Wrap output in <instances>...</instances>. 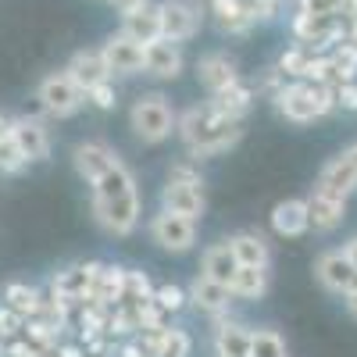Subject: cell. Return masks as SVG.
I'll return each mask as SVG.
<instances>
[{"label":"cell","mask_w":357,"mask_h":357,"mask_svg":"<svg viewBox=\"0 0 357 357\" xmlns=\"http://www.w3.org/2000/svg\"><path fill=\"white\" fill-rule=\"evenodd\" d=\"M343 304H347V311H350V318H357V289L343 296Z\"/></svg>","instance_id":"42"},{"label":"cell","mask_w":357,"mask_h":357,"mask_svg":"<svg viewBox=\"0 0 357 357\" xmlns=\"http://www.w3.org/2000/svg\"><path fill=\"white\" fill-rule=\"evenodd\" d=\"M175 136L183 139L190 161H207V158H218V154L232 151L243 139V122L218 114L211 100H204V104L186 107L175 118Z\"/></svg>","instance_id":"1"},{"label":"cell","mask_w":357,"mask_h":357,"mask_svg":"<svg viewBox=\"0 0 357 357\" xmlns=\"http://www.w3.org/2000/svg\"><path fill=\"white\" fill-rule=\"evenodd\" d=\"M250 357H289L286 340L279 336V329H272V325L254 329L250 333Z\"/></svg>","instance_id":"30"},{"label":"cell","mask_w":357,"mask_h":357,"mask_svg":"<svg viewBox=\"0 0 357 357\" xmlns=\"http://www.w3.org/2000/svg\"><path fill=\"white\" fill-rule=\"evenodd\" d=\"M175 118L178 114H175V107H172V100L165 93H143L129 107V129H132V136L139 143L158 146V143H165L175 132Z\"/></svg>","instance_id":"4"},{"label":"cell","mask_w":357,"mask_h":357,"mask_svg":"<svg viewBox=\"0 0 357 357\" xmlns=\"http://www.w3.org/2000/svg\"><path fill=\"white\" fill-rule=\"evenodd\" d=\"M318 190L336 193V197H347V200H350V193L357 190V168H354L343 154L329 158V161L321 165V172H318Z\"/></svg>","instance_id":"22"},{"label":"cell","mask_w":357,"mask_h":357,"mask_svg":"<svg viewBox=\"0 0 357 357\" xmlns=\"http://www.w3.org/2000/svg\"><path fill=\"white\" fill-rule=\"evenodd\" d=\"M347 40H350V43H354V47H357V22H354V25H350V33H347Z\"/></svg>","instance_id":"45"},{"label":"cell","mask_w":357,"mask_h":357,"mask_svg":"<svg viewBox=\"0 0 357 357\" xmlns=\"http://www.w3.org/2000/svg\"><path fill=\"white\" fill-rule=\"evenodd\" d=\"M307 229H311V215H307L304 197H289V200H279L272 207V232L275 236H282V240H301Z\"/></svg>","instance_id":"18"},{"label":"cell","mask_w":357,"mask_h":357,"mask_svg":"<svg viewBox=\"0 0 357 357\" xmlns=\"http://www.w3.org/2000/svg\"><path fill=\"white\" fill-rule=\"evenodd\" d=\"M93 218L107 236H132L143 218V200L136 175L126 165H114L93 183Z\"/></svg>","instance_id":"2"},{"label":"cell","mask_w":357,"mask_h":357,"mask_svg":"<svg viewBox=\"0 0 357 357\" xmlns=\"http://www.w3.org/2000/svg\"><path fill=\"white\" fill-rule=\"evenodd\" d=\"M86 104H93L97 111H111L118 104V89H114V79L107 82H97L93 89H86Z\"/></svg>","instance_id":"35"},{"label":"cell","mask_w":357,"mask_h":357,"mask_svg":"<svg viewBox=\"0 0 357 357\" xmlns=\"http://www.w3.org/2000/svg\"><path fill=\"white\" fill-rule=\"evenodd\" d=\"M168 178H175V183H204L193 161H175V165L168 168Z\"/></svg>","instance_id":"38"},{"label":"cell","mask_w":357,"mask_h":357,"mask_svg":"<svg viewBox=\"0 0 357 357\" xmlns=\"http://www.w3.org/2000/svg\"><path fill=\"white\" fill-rule=\"evenodd\" d=\"M100 54L111 68V79L114 75H139L143 72V47L136 40H129L126 33H111L104 43H100Z\"/></svg>","instance_id":"12"},{"label":"cell","mask_w":357,"mask_h":357,"mask_svg":"<svg viewBox=\"0 0 357 357\" xmlns=\"http://www.w3.org/2000/svg\"><path fill=\"white\" fill-rule=\"evenodd\" d=\"M154 296V282L146 279V272H136V268H126V289H122V307H143Z\"/></svg>","instance_id":"29"},{"label":"cell","mask_w":357,"mask_h":357,"mask_svg":"<svg viewBox=\"0 0 357 357\" xmlns=\"http://www.w3.org/2000/svg\"><path fill=\"white\" fill-rule=\"evenodd\" d=\"M40 289H33V286H25V282H11L8 289H4V307H11L15 314H22L25 321L36 314V307H40Z\"/></svg>","instance_id":"28"},{"label":"cell","mask_w":357,"mask_h":357,"mask_svg":"<svg viewBox=\"0 0 357 357\" xmlns=\"http://www.w3.org/2000/svg\"><path fill=\"white\" fill-rule=\"evenodd\" d=\"M250 325L218 314L211 333V357H250Z\"/></svg>","instance_id":"11"},{"label":"cell","mask_w":357,"mask_h":357,"mask_svg":"<svg viewBox=\"0 0 357 357\" xmlns=\"http://www.w3.org/2000/svg\"><path fill=\"white\" fill-rule=\"evenodd\" d=\"M268 286H272V272L268 268H240L236 279L229 282L236 301H261L268 293Z\"/></svg>","instance_id":"27"},{"label":"cell","mask_w":357,"mask_h":357,"mask_svg":"<svg viewBox=\"0 0 357 357\" xmlns=\"http://www.w3.org/2000/svg\"><path fill=\"white\" fill-rule=\"evenodd\" d=\"M229 247H232L236 261H240V268H268L272 264V247H268V240L261 232H250V229L236 232V236H229Z\"/></svg>","instance_id":"23"},{"label":"cell","mask_w":357,"mask_h":357,"mask_svg":"<svg viewBox=\"0 0 357 357\" xmlns=\"http://www.w3.org/2000/svg\"><path fill=\"white\" fill-rule=\"evenodd\" d=\"M329 61L336 65V72L350 82V79H357V47L350 43V40H343V43H336L333 50H329Z\"/></svg>","instance_id":"32"},{"label":"cell","mask_w":357,"mask_h":357,"mask_svg":"<svg viewBox=\"0 0 357 357\" xmlns=\"http://www.w3.org/2000/svg\"><path fill=\"white\" fill-rule=\"evenodd\" d=\"M340 154H343V158H347V161H350V165L357 168V139H354V143L347 146V151H340Z\"/></svg>","instance_id":"43"},{"label":"cell","mask_w":357,"mask_h":357,"mask_svg":"<svg viewBox=\"0 0 357 357\" xmlns=\"http://www.w3.org/2000/svg\"><path fill=\"white\" fill-rule=\"evenodd\" d=\"M161 207L165 211H175V215H186L193 222H200L204 207H207V197H204V183H168L161 186Z\"/></svg>","instance_id":"14"},{"label":"cell","mask_w":357,"mask_h":357,"mask_svg":"<svg viewBox=\"0 0 357 357\" xmlns=\"http://www.w3.org/2000/svg\"><path fill=\"white\" fill-rule=\"evenodd\" d=\"M72 165H75V172H79L82 183L93 186L97 178H104L114 165H122V158H118L114 146H107L104 139H86V143H75Z\"/></svg>","instance_id":"9"},{"label":"cell","mask_w":357,"mask_h":357,"mask_svg":"<svg viewBox=\"0 0 357 357\" xmlns=\"http://www.w3.org/2000/svg\"><path fill=\"white\" fill-rule=\"evenodd\" d=\"M154 304H158L165 314H175V311H183L190 301H186V289L165 282V286H154Z\"/></svg>","instance_id":"33"},{"label":"cell","mask_w":357,"mask_h":357,"mask_svg":"<svg viewBox=\"0 0 357 357\" xmlns=\"http://www.w3.org/2000/svg\"><path fill=\"white\" fill-rule=\"evenodd\" d=\"M275 4H282V0H275Z\"/></svg>","instance_id":"46"},{"label":"cell","mask_w":357,"mask_h":357,"mask_svg":"<svg viewBox=\"0 0 357 357\" xmlns=\"http://www.w3.org/2000/svg\"><path fill=\"white\" fill-rule=\"evenodd\" d=\"M236 272H240V261H236L229 240L211 243V247L204 250V257H200V275H207V279H215V282L229 286V282L236 279Z\"/></svg>","instance_id":"25"},{"label":"cell","mask_w":357,"mask_h":357,"mask_svg":"<svg viewBox=\"0 0 357 357\" xmlns=\"http://www.w3.org/2000/svg\"><path fill=\"white\" fill-rule=\"evenodd\" d=\"M8 129H11V122H8V118H4V114H0V139H4V136H8Z\"/></svg>","instance_id":"44"},{"label":"cell","mask_w":357,"mask_h":357,"mask_svg":"<svg viewBox=\"0 0 357 357\" xmlns=\"http://www.w3.org/2000/svg\"><path fill=\"white\" fill-rule=\"evenodd\" d=\"M65 72L79 82V89L86 93V89H93L97 82H107L111 79V68L104 61V54L100 47H86V50H75L72 54V61L65 65Z\"/></svg>","instance_id":"20"},{"label":"cell","mask_w":357,"mask_h":357,"mask_svg":"<svg viewBox=\"0 0 357 357\" xmlns=\"http://www.w3.org/2000/svg\"><path fill=\"white\" fill-rule=\"evenodd\" d=\"M254 97H257L254 82L240 79V82H232L229 89H222V93H215V97H211V104H215V111H218V114L236 118V122H243V118L250 114V107H254Z\"/></svg>","instance_id":"24"},{"label":"cell","mask_w":357,"mask_h":357,"mask_svg":"<svg viewBox=\"0 0 357 357\" xmlns=\"http://www.w3.org/2000/svg\"><path fill=\"white\" fill-rule=\"evenodd\" d=\"M29 161L22 158V151L15 146V139H11V129H8V136L0 139V172H8V175H15V172H22Z\"/></svg>","instance_id":"34"},{"label":"cell","mask_w":357,"mask_h":357,"mask_svg":"<svg viewBox=\"0 0 357 357\" xmlns=\"http://www.w3.org/2000/svg\"><path fill=\"white\" fill-rule=\"evenodd\" d=\"M158 15H161V36L183 47L200 33L204 4L200 0H158Z\"/></svg>","instance_id":"7"},{"label":"cell","mask_w":357,"mask_h":357,"mask_svg":"<svg viewBox=\"0 0 357 357\" xmlns=\"http://www.w3.org/2000/svg\"><path fill=\"white\" fill-rule=\"evenodd\" d=\"M318 50H311V47H304V43H293V47H286L282 50V57H279V72L293 82V79H304V72H307V65H311V57H314Z\"/></svg>","instance_id":"31"},{"label":"cell","mask_w":357,"mask_h":357,"mask_svg":"<svg viewBox=\"0 0 357 357\" xmlns=\"http://www.w3.org/2000/svg\"><path fill=\"white\" fill-rule=\"evenodd\" d=\"M343 254H347V261L357 268V236H350V240L343 243Z\"/></svg>","instance_id":"41"},{"label":"cell","mask_w":357,"mask_h":357,"mask_svg":"<svg viewBox=\"0 0 357 357\" xmlns=\"http://www.w3.org/2000/svg\"><path fill=\"white\" fill-rule=\"evenodd\" d=\"M11 139H15V146L22 151L25 161H47L50 158V132L40 118H15Z\"/></svg>","instance_id":"17"},{"label":"cell","mask_w":357,"mask_h":357,"mask_svg":"<svg viewBox=\"0 0 357 357\" xmlns=\"http://www.w3.org/2000/svg\"><path fill=\"white\" fill-rule=\"evenodd\" d=\"M100 268L104 264L89 261V264H72V268H65V272H57L54 282H50L54 296H57V301H65V304H86L89 296H93Z\"/></svg>","instance_id":"8"},{"label":"cell","mask_w":357,"mask_h":357,"mask_svg":"<svg viewBox=\"0 0 357 357\" xmlns=\"http://www.w3.org/2000/svg\"><path fill=\"white\" fill-rule=\"evenodd\" d=\"M114 357H151V354H146V350L139 347V340H132V343H126L122 350H118Z\"/></svg>","instance_id":"39"},{"label":"cell","mask_w":357,"mask_h":357,"mask_svg":"<svg viewBox=\"0 0 357 357\" xmlns=\"http://www.w3.org/2000/svg\"><path fill=\"white\" fill-rule=\"evenodd\" d=\"M146 232H151V240L168 254H190L197 247V222L186 218V215L165 211V207H158V211L151 215Z\"/></svg>","instance_id":"5"},{"label":"cell","mask_w":357,"mask_h":357,"mask_svg":"<svg viewBox=\"0 0 357 357\" xmlns=\"http://www.w3.org/2000/svg\"><path fill=\"white\" fill-rule=\"evenodd\" d=\"M186 68V57H183V47L172 43V40H154L143 47V72L154 75V79H178Z\"/></svg>","instance_id":"13"},{"label":"cell","mask_w":357,"mask_h":357,"mask_svg":"<svg viewBox=\"0 0 357 357\" xmlns=\"http://www.w3.org/2000/svg\"><path fill=\"white\" fill-rule=\"evenodd\" d=\"M197 82L215 97V93H222V89H229L232 82H240V68H236V61L225 50H211L197 61Z\"/></svg>","instance_id":"15"},{"label":"cell","mask_w":357,"mask_h":357,"mask_svg":"<svg viewBox=\"0 0 357 357\" xmlns=\"http://www.w3.org/2000/svg\"><path fill=\"white\" fill-rule=\"evenodd\" d=\"M36 100H40V107H43L50 118H72V114L86 104V93L79 89V82L61 68V72H50V75L36 86Z\"/></svg>","instance_id":"6"},{"label":"cell","mask_w":357,"mask_h":357,"mask_svg":"<svg viewBox=\"0 0 357 357\" xmlns=\"http://www.w3.org/2000/svg\"><path fill=\"white\" fill-rule=\"evenodd\" d=\"M139 4H146V0H111V8H114L118 15H126V11H132V8H139Z\"/></svg>","instance_id":"40"},{"label":"cell","mask_w":357,"mask_h":357,"mask_svg":"<svg viewBox=\"0 0 357 357\" xmlns=\"http://www.w3.org/2000/svg\"><path fill=\"white\" fill-rule=\"evenodd\" d=\"M118 33H126V36L136 40L139 47L161 40V15H158V4H154V0H146V4L126 11V15H122V29H118Z\"/></svg>","instance_id":"21"},{"label":"cell","mask_w":357,"mask_h":357,"mask_svg":"<svg viewBox=\"0 0 357 357\" xmlns=\"http://www.w3.org/2000/svg\"><path fill=\"white\" fill-rule=\"evenodd\" d=\"M301 15H340V0H296Z\"/></svg>","instance_id":"37"},{"label":"cell","mask_w":357,"mask_h":357,"mask_svg":"<svg viewBox=\"0 0 357 357\" xmlns=\"http://www.w3.org/2000/svg\"><path fill=\"white\" fill-rule=\"evenodd\" d=\"M307 200V215H311V229L314 232H333L343 225L347 218V197H336V193H325V190H311Z\"/></svg>","instance_id":"19"},{"label":"cell","mask_w":357,"mask_h":357,"mask_svg":"<svg viewBox=\"0 0 357 357\" xmlns=\"http://www.w3.org/2000/svg\"><path fill=\"white\" fill-rule=\"evenodd\" d=\"M272 107L293 126H307L318 122V118L333 114L336 111V97H333V86H321V82H304V79H293L286 86H279L272 97Z\"/></svg>","instance_id":"3"},{"label":"cell","mask_w":357,"mask_h":357,"mask_svg":"<svg viewBox=\"0 0 357 357\" xmlns=\"http://www.w3.org/2000/svg\"><path fill=\"white\" fill-rule=\"evenodd\" d=\"M314 279L329 289V293L347 296V293L357 289V268L347 261L343 250H325V254L314 261Z\"/></svg>","instance_id":"10"},{"label":"cell","mask_w":357,"mask_h":357,"mask_svg":"<svg viewBox=\"0 0 357 357\" xmlns=\"http://www.w3.org/2000/svg\"><path fill=\"white\" fill-rule=\"evenodd\" d=\"M122 289H126V268L122 264H104L89 304H100V307L111 311V307H118V301H122Z\"/></svg>","instance_id":"26"},{"label":"cell","mask_w":357,"mask_h":357,"mask_svg":"<svg viewBox=\"0 0 357 357\" xmlns=\"http://www.w3.org/2000/svg\"><path fill=\"white\" fill-rule=\"evenodd\" d=\"M186 301L200 311V314H211V318H218V314H229V307H232V289L229 286H222V282H215V279H207V275H197L193 282H190V289H186Z\"/></svg>","instance_id":"16"},{"label":"cell","mask_w":357,"mask_h":357,"mask_svg":"<svg viewBox=\"0 0 357 357\" xmlns=\"http://www.w3.org/2000/svg\"><path fill=\"white\" fill-rule=\"evenodd\" d=\"M333 97H336V111H343V114H357V79L333 86Z\"/></svg>","instance_id":"36"}]
</instances>
